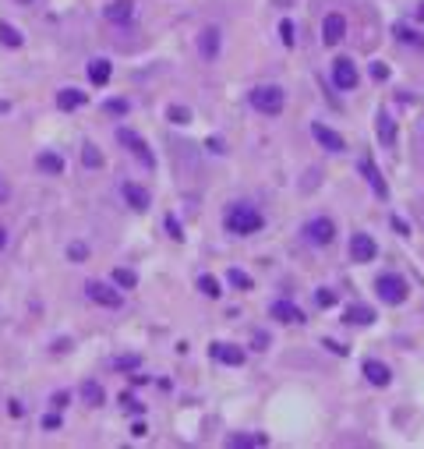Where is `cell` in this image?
Here are the masks:
<instances>
[{
	"instance_id": "obj_46",
	"label": "cell",
	"mask_w": 424,
	"mask_h": 449,
	"mask_svg": "<svg viewBox=\"0 0 424 449\" xmlns=\"http://www.w3.org/2000/svg\"><path fill=\"white\" fill-rule=\"evenodd\" d=\"M417 18H421V21H424V0H421V8H417Z\"/></svg>"
},
{
	"instance_id": "obj_18",
	"label": "cell",
	"mask_w": 424,
	"mask_h": 449,
	"mask_svg": "<svg viewBox=\"0 0 424 449\" xmlns=\"http://www.w3.org/2000/svg\"><path fill=\"white\" fill-rule=\"evenodd\" d=\"M110 75H113V68H110L106 57H99V61L88 64V82H93V85H106V82H110Z\"/></svg>"
},
{
	"instance_id": "obj_10",
	"label": "cell",
	"mask_w": 424,
	"mask_h": 449,
	"mask_svg": "<svg viewBox=\"0 0 424 449\" xmlns=\"http://www.w3.org/2000/svg\"><path fill=\"white\" fill-rule=\"evenodd\" d=\"M332 82H336V88H354V85H357V68H354V61L340 57V61L332 64Z\"/></svg>"
},
{
	"instance_id": "obj_7",
	"label": "cell",
	"mask_w": 424,
	"mask_h": 449,
	"mask_svg": "<svg viewBox=\"0 0 424 449\" xmlns=\"http://www.w3.org/2000/svg\"><path fill=\"white\" fill-rule=\"evenodd\" d=\"M375 255H378V245H375L372 233H354L350 237V258L354 262H375Z\"/></svg>"
},
{
	"instance_id": "obj_5",
	"label": "cell",
	"mask_w": 424,
	"mask_h": 449,
	"mask_svg": "<svg viewBox=\"0 0 424 449\" xmlns=\"http://www.w3.org/2000/svg\"><path fill=\"white\" fill-rule=\"evenodd\" d=\"M85 294H88V301H96V305H103V308H120V305H124V294L113 290V287H106V283H99V280L85 283Z\"/></svg>"
},
{
	"instance_id": "obj_38",
	"label": "cell",
	"mask_w": 424,
	"mask_h": 449,
	"mask_svg": "<svg viewBox=\"0 0 424 449\" xmlns=\"http://www.w3.org/2000/svg\"><path fill=\"white\" fill-rule=\"evenodd\" d=\"M205 149H209V153H216V156H220V153H227L220 138H209V142H205Z\"/></svg>"
},
{
	"instance_id": "obj_9",
	"label": "cell",
	"mask_w": 424,
	"mask_h": 449,
	"mask_svg": "<svg viewBox=\"0 0 424 449\" xmlns=\"http://www.w3.org/2000/svg\"><path fill=\"white\" fill-rule=\"evenodd\" d=\"M311 135H315V142H318L322 149H329V153H343V149H347L343 135H336V131L325 128V124H311Z\"/></svg>"
},
{
	"instance_id": "obj_28",
	"label": "cell",
	"mask_w": 424,
	"mask_h": 449,
	"mask_svg": "<svg viewBox=\"0 0 424 449\" xmlns=\"http://www.w3.org/2000/svg\"><path fill=\"white\" fill-rule=\"evenodd\" d=\"M166 117H170L173 124H191V110H188V106H177V103L166 106Z\"/></svg>"
},
{
	"instance_id": "obj_25",
	"label": "cell",
	"mask_w": 424,
	"mask_h": 449,
	"mask_svg": "<svg viewBox=\"0 0 424 449\" xmlns=\"http://www.w3.org/2000/svg\"><path fill=\"white\" fill-rule=\"evenodd\" d=\"M81 163H85L88 170H96V166H103V153H99V149H96L93 142H85V145H81Z\"/></svg>"
},
{
	"instance_id": "obj_30",
	"label": "cell",
	"mask_w": 424,
	"mask_h": 449,
	"mask_svg": "<svg viewBox=\"0 0 424 449\" xmlns=\"http://www.w3.org/2000/svg\"><path fill=\"white\" fill-rule=\"evenodd\" d=\"M227 280H230L237 290H251V276H248V273H240V269H230Z\"/></svg>"
},
{
	"instance_id": "obj_31",
	"label": "cell",
	"mask_w": 424,
	"mask_h": 449,
	"mask_svg": "<svg viewBox=\"0 0 424 449\" xmlns=\"http://www.w3.org/2000/svg\"><path fill=\"white\" fill-rule=\"evenodd\" d=\"M315 301H318L322 308H332V305H336V290H329V287H322V290L315 294Z\"/></svg>"
},
{
	"instance_id": "obj_34",
	"label": "cell",
	"mask_w": 424,
	"mask_h": 449,
	"mask_svg": "<svg viewBox=\"0 0 424 449\" xmlns=\"http://www.w3.org/2000/svg\"><path fill=\"white\" fill-rule=\"evenodd\" d=\"M68 258H71V262H85V258H88V248H85L81 241H75V245L68 248Z\"/></svg>"
},
{
	"instance_id": "obj_23",
	"label": "cell",
	"mask_w": 424,
	"mask_h": 449,
	"mask_svg": "<svg viewBox=\"0 0 424 449\" xmlns=\"http://www.w3.org/2000/svg\"><path fill=\"white\" fill-rule=\"evenodd\" d=\"M36 163H39V170H46V173H53V177H57V173H64V160H60L57 153H39Z\"/></svg>"
},
{
	"instance_id": "obj_2",
	"label": "cell",
	"mask_w": 424,
	"mask_h": 449,
	"mask_svg": "<svg viewBox=\"0 0 424 449\" xmlns=\"http://www.w3.org/2000/svg\"><path fill=\"white\" fill-rule=\"evenodd\" d=\"M251 106L265 117H276V113H283L287 96H283L280 85H258V88H251Z\"/></svg>"
},
{
	"instance_id": "obj_13",
	"label": "cell",
	"mask_w": 424,
	"mask_h": 449,
	"mask_svg": "<svg viewBox=\"0 0 424 449\" xmlns=\"http://www.w3.org/2000/svg\"><path fill=\"white\" fill-rule=\"evenodd\" d=\"M269 315L276 318V322H287V325L290 322H305V312H300L297 305H290V301H276V305L269 308Z\"/></svg>"
},
{
	"instance_id": "obj_17",
	"label": "cell",
	"mask_w": 424,
	"mask_h": 449,
	"mask_svg": "<svg viewBox=\"0 0 424 449\" xmlns=\"http://www.w3.org/2000/svg\"><path fill=\"white\" fill-rule=\"evenodd\" d=\"M81 403H85V407H99V403H103V385H99L96 379H85V382H81Z\"/></svg>"
},
{
	"instance_id": "obj_37",
	"label": "cell",
	"mask_w": 424,
	"mask_h": 449,
	"mask_svg": "<svg viewBox=\"0 0 424 449\" xmlns=\"http://www.w3.org/2000/svg\"><path fill=\"white\" fill-rule=\"evenodd\" d=\"M372 78H375V82H385V78H389V68H385V64H372Z\"/></svg>"
},
{
	"instance_id": "obj_43",
	"label": "cell",
	"mask_w": 424,
	"mask_h": 449,
	"mask_svg": "<svg viewBox=\"0 0 424 449\" xmlns=\"http://www.w3.org/2000/svg\"><path fill=\"white\" fill-rule=\"evenodd\" d=\"M43 428H60V417H57V414H46V417H43Z\"/></svg>"
},
{
	"instance_id": "obj_12",
	"label": "cell",
	"mask_w": 424,
	"mask_h": 449,
	"mask_svg": "<svg viewBox=\"0 0 424 449\" xmlns=\"http://www.w3.org/2000/svg\"><path fill=\"white\" fill-rule=\"evenodd\" d=\"M106 21H113V25H128L131 18H135V4L131 0H113V4H106Z\"/></svg>"
},
{
	"instance_id": "obj_26",
	"label": "cell",
	"mask_w": 424,
	"mask_h": 449,
	"mask_svg": "<svg viewBox=\"0 0 424 449\" xmlns=\"http://www.w3.org/2000/svg\"><path fill=\"white\" fill-rule=\"evenodd\" d=\"M0 43H4V46H21V32L11 21H4V18H0Z\"/></svg>"
},
{
	"instance_id": "obj_48",
	"label": "cell",
	"mask_w": 424,
	"mask_h": 449,
	"mask_svg": "<svg viewBox=\"0 0 424 449\" xmlns=\"http://www.w3.org/2000/svg\"><path fill=\"white\" fill-rule=\"evenodd\" d=\"M4 110H8V103H0V113H4Z\"/></svg>"
},
{
	"instance_id": "obj_44",
	"label": "cell",
	"mask_w": 424,
	"mask_h": 449,
	"mask_svg": "<svg viewBox=\"0 0 424 449\" xmlns=\"http://www.w3.org/2000/svg\"><path fill=\"white\" fill-rule=\"evenodd\" d=\"M8 414H11V417H21V414H25V407H21L18 400H11V403H8Z\"/></svg>"
},
{
	"instance_id": "obj_4",
	"label": "cell",
	"mask_w": 424,
	"mask_h": 449,
	"mask_svg": "<svg viewBox=\"0 0 424 449\" xmlns=\"http://www.w3.org/2000/svg\"><path fill=\"white\" fill-rule=\"evenodd\" d=\"M117 142H120V145H128V149H131V156H135L142 166H156V156L148 153V145H145V138H142L138 131H131V128H117Z\"/></svg>"
},
{
	"instance_id": "obj_8",
	"label": "cell",
	"mask_w": 424,
	"mask_h": 449,
	"mask_svg": "<svg viewBox=\"0 0 424 449\" xmlns=\"http://www.w3.org/2000/svg\"><path fill=\"white\" fill-rule=\"evenodd\" d=\"M343 36H347V18L343 15H325V21H322V43L325 46H336Z\"/></svg>"
},
{
	"instance_id": "obj_39",
	"label": "cell",
	"mask_w": 424,
	"mask_h": 449,
	"mask_svg": "<svg viewBox=\"0 0 424 449\" xmlns=\"http://www.w3.org/2000/svg\"><path fill=\"white\" fill-rule=\"evenodd\" d=\"M8 198H11V184L4 181V177H0V205H4Z\"/></svg>"
},
{
	"instance_id": "obj_20",
	"label": "cell",
	"mask_w": 424,
	"mask_h": 449,
	"mask_svg": "<svg viewBox=\"0 0 424 449\" xmlns=\"http://www.w3.org/2000/svg\"><path fill=\"white\" fill-rule=\"evenodd\" d=\"M365 379L372 382V385H389V368L382 365V361H365Z\"/></svg>"
},
{
	"instance_id": "obj_45",
	"label": "cell",
	"mask_w": 424,
	"mask_h": 449,
	"mask_svg": "<svg viewBox=\"0 0 424 449\" xmlns=\"http://www.w3.org/2000/svg\"><path fill=\"white\" fill-rule=\"evenodd\" d=\"M131 435H135V439H145V435H148V428H145L142 421H135V425H131Z\"/></svg>"
},
{
	"instance_id": "obj_1",
	"label": "cell",
	"mask_w": 424,
	"mask_h": 449,
	"mask_svg": "<svg viewBox=\"0 0 424 449\" xmlns=\"http://www.w3.org/2000/svg\"><path fill=\"white\" fill-rule=\"evenodd\" d=\"M227 230H230V233H240V237L258 233V230H262V216L255 213L251 205H230V209H227Z\"/></svg>"
},
{
	"instance_id": "obj_41",
	"label": "cell",
	"mask_w": 424,
	"mask_h": 449,
	"mask_svg": "<svg viewBox=\"0 0 424 449\" xmlns=\"http://www.w3.org/2000/svg\"><path fill=\"white\" fill-rule=\"evenodd\" d=\"M166 230H170V237H177V241H180V237H184V233H180V227H177V220H173V216L166 220Z\"/></svg>"
},
{
	"instance_id": "obj_35",
	"label": "cell",
	"mask_w": 424,
	"mask_h": 449,
	"mask_svg": "<svg viewBox=\"0 0 424 449\" xmlns=\"http://www.w3.org/2000/svg\"><path fill=\"white\" fill-rule=\"evenodd\" d=\"M120 403H124V407H128L131 414H142V410H145V407H142V403H138V400H135L131 393H120Z\"/></svg>"
},
{
	"instance_id": "obj_14",
	"label": "cell",
	"mask_w": 424,
	"mask_h": 449,
	"mask_svg": "<svg viewBox=\"0 0 424 449\" xmlns=\"http://www.w3.org/2000/svg\"><path fill=\"white\" fill-rule=\"evenodd\" d=\"M124 202H128L131 209H138V213H145V209L153 205V195H148L142 184H124Z\"/></svg>"
},
{
	"instance_id": "obj_40",
	"label": "cell",
	"mask_w": 424,
	"mask_h": 449,
	"mask_svg": "<svg viewBox=\"0 0 424 449\" xmlns=\"http://www.w3.org/2000/svg\"><path fill=\"white\" fill-rule=\"evenodd\" d=\"M322 347H329V350H332V354H340V357H343V354H347V347H343V343H336V340H325V343H322Z\"/></svg>"
},
{
	"instance_id": "obj_42",
	"label": "cell",
	"mask_w": 424,
	"mask_h": 449,
	"mask_svg": "<svg viewBox=\"0 0 424 449\" xmlns=\"http://www.w3.org/2000/svg\"><path fill=\"white\" fill-rule=\"evenodd\" d=\"M53 407L64 410V407H68V393H53Z\"/></svg>"
},
{
	"instance_id": "obj_11",
	"label": "cell",
	"mask_w": 424,
	"mask_h": 449,
	"mask_svg": "<svg viewBox=\"0 0 424 449\" xmlns=\"http://www.w3.org/2000/svg\"><path fill=\"white\" fill-rule=\"evenodd\" d=\"M209 357H216L223 365H244V350L233 343H209Z\"/></svg>"
},
{
	"instance_id": "obj_47",
	"label": "cell",
	"mask_w": 424,
	"mask_h": 449,
	"mask_svg": "<svg viewBox=\"0 0 424 449\" xmlns=\"http://www.w3.org/2000/svg\"><path fill=\"white\" fill-rule=\"evenodd\" d=\"M4 241H8V233H4V230H0V248H4Z\"/></svg>"
},
{
	"instance_id": "obj_19",
	"label": "cell",
	"mask_w": 424,
	"mask_h": 449,
	"mask_svg": "<svg viewBox=\"0 0 424 449\" xmlns=\"http://www.w3.org/2000/svg\"><path fill=\"white\" fill-rule=\"evenodd\" d=\"M57 106L60 110H78V106H85V93H78V88H60Z\"/></svg>"
},
{
	"instance_id": "obj_21",
	"label": "cell",
	"mask_w": 424,
	"mask_h": 449,
	"mask_svg": "<svg viewBox=\"0 0 424 449\" xmlns=\"http://www.w3.org/2000/svg\"><path fill=\"white\" fill-rule=\"evenodd\" d=\"M347 322H350V325H372V322H375V312H372L368 305H350V308H347Z\"/></svg>"
},
{
	"instance_id": "obj_27",
	"label": "cell",
	"mask_w": 424,
	"mask_h": 449,
	"mask_svg": "<svg viewBox=\"0 0 424 449\" xmlns=\"http://www.w3.org/2000/svg\"><path fill=\"white\" fill-rule=\"evenodd\" d=\"M230 449H248V446H265V435H230L227 439Z\"/></svg>"
},
{
	"instance_id": "obj_36",
	"label": "cell",
	"mask_w": 424,
	"mask_h": 449,
	"mask_svg": "<svg viewBox=\"0 0 424 449\" xmlns=\"http://www.w3.org/2000/svg\"><path fill=\"white\" fill-rule=\"evenodd\" d=\"M103 110H106V113H128V99H110Z\"/></svg>"
},
{
	"instance_id": "obj_32",
	"label": "cell",
	"mask_w": 424,
	"mask_h": 449,
	"mask_svg": "<svg viewBox=\"0 0 424 449\" xmlns=\"http://www.w3.org/2000/svg\"><path fill=\"white\" fill-rule=\"evenodd\" d=\"M280 39H283V46H293V21L290 18L280 21Z\"/></svg>"
},
{
	"instance_id": "obj_15",
	"label": "cell",
	"mask_w": 424,
	"mask_h": 449,
	"mask_svg": "<svg viewBox=\"0 0 424 449\" xmlns=\"http://www.w3.org/2000/svg\"><path fill=\"white\" fill-rule=\"evenodd\" d=\"M198 50L205 61H212V57L220 53V28H205V32L198 36Z\"/></svg>"
},
{
	"instance_id": "obj_33",
	"label": "cell",
	"mask_w": 424,
	"mask_h": 449,
	"mask_svg": "<svg viewBox=\"0 0 424 449\" xmlns=\"http://www.w3.org/2000/svg\"><path fill=\"white\" fill-rule=\"evenodd\" d=\"M113 365H117L120 372H128V368H138V354H120Z\"/></svg>"
},
{
	"instance_id": "obj_24",
	"label": "cell",
	"mask_w": 424,
	"mask_h": 449,
	"mask_svg": "<svg viewBox=\"0 0 424 449\" xmlns=\"http://www.w3.org/2000/svg\"><path fill=\"white\" fill-rule=\"evenodd\" d=\"M113 283L120 290H135L138 287V273H135V269H113Z\"/></svg>"
},
{
	"instance_id": "obj_6",
	"label": "cell",
	"mask_w": 424,
	"mask_h": 449,
	"mask_svg": "<svg viewBox=\"0 0 424 449\" xmlns=\"http://www.w3.org/2000/svg\"><path fill=\"white\" fill-rule=\"evenodd\" d=\"M305 237H308L311 245L325 248V245H332V237H336V227H332V220H325V216H315V220H308Z\"/></svg>"
},
{
	"instance_id": "obj_3",
	"label": "cell",
	"mask_w": 424,
	"mask_h": 449,
	"mask_svg": "<svg viewBox=\"0 0 424 449\" xmlns=\"http://www.w3.org/2000/svg\"><path fill=\"white\" fill-rule=\"evenodd\" d=\"M375 290H378V297L385 305H403L407 301V280L396 276V273H382L375 280Z\"/></svg>"
},
{
	"instance_id": "obj_29",
	"label": "cell",
	"mask_w": 424,
	"mask_h": 449,
	"mask_svg": "<svg viewBox=\"0 0 424 449\" xmlns=\"http://www.w3.org/2000/svg\"><path fill=\"white\" fill-rule=\"evenodd\" d=\"M198 290L205 294V297H220L223 290H220V280L216 276H198Z\"/></svg>"
},
{
	"instance_id": "obj_16",
	"label": "cell",
	"mask_w": 424,
	"mask_h": 449,
	"mask_svg": "<svg viewBox=\"0 0 424 449\" xmlns=\"http://www.w3.org/2000/svg\"><path fill=\"white\" fill-rule=\"evenodd\" d=\"M360 173L368 177V184H372V191H375V195H382V198L389 195V188H385V181H382V173L375 170V163H372V160H360Z\"/></svg>"
},
{
	"instance_id": "obj_22",
	"label": "cell",
	"mask_w": 424,
	"mask_h": 449,
	"mask_svg": "<svg viewBox=\"0 0 424 449\" xmlns=\"http://www.w3.org/2000/svg\"><path fill=\"white\" fill-rule=\"evenodd\" d=\"M378 138L385 142V145H392V142H396V124H392V117L389 113H378Z\"/></svg>"
}]
</instances>
